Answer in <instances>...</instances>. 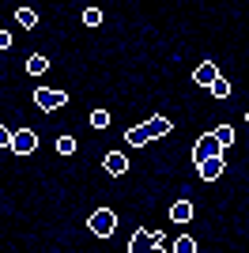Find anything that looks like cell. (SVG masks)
I'll use <instances>...</instances> for the list:
<instances>
[{
  "instance_id": "obj_8",
  "label": "cell",
  "mask_w": 249,
  "mask_h": 253,
  "mask_svg": "<svg viewBox=\"0 0 249 253\" xmlns=\"http://www.w3.org/2000/svg\"><path fill=\"white\" fill-rule=\"evenodd\" d=\"M128 167H132V163H128V155H124V151H110V155H106V174L121 178Z\"/></svg>"
},
{
  "instance_id": "obj_14",
  "label": "cell",
  "mask_w": 249,
  "mask_h": 253,
  "mask_svg": "<svg viewBox=\"0 0 249 253\" xmlns=\"http://www.w3.org/2000/svg\"><path fill=\"white\" fill-rule=\"evenodd\" d=\"M208 91H211L215 98H230V80H227V76H219V80L208 87Z\"/></svg>"
},
{
  "instance_id": "obj_21",
  "label": "cell",
  "mask_w": 249,
  "mask_h": 253,
  "mask_svg": "<svg viewBox=\"0 0 249 253\" xmlns=\"http://www.w3.org/2000/svg\"><path fill=\"white\" fill-rule=\"evenodd\" d=\"M246 121H249V110H246Z\"/></svg>"
},
{
  "instance_id": "obj_10",
  "label": "cell",
  "mask_w": 249,
  "mask_h": 253,
  "mask_svg": "<svg viewBox=\"0 0 249 253\" xmlns=\"http://www.w3.org/2000/svg\"><path fill=\"white\" fill-rule=\"evenodd\" d=\"M170 219H174V223H189V219H193V204H189V201H174V204H170Z\"/></svg>"
},
{
  "instance_id": "obj_5",
  "label": "cell",
  "mask_w": 249,
  "mask_h": 253,
  "mask_svg": "<svg viewBox=\"0 0 249 253\" xmlns=\"http://www.w3.org/2000/svg\"><path fill=\"white\" fill-rule=\"evenodd\" d=\"M64 102H68V95H64V91H57V87H34V106H38V110H45V114L61 110Z\"/></svg>"
},
{
  "instance_id": "obj_9",
  "label": "cell",
  "mask_w": 249,
  "mask_h": 253,
  "mask_svg": "<svg viewBox=\"0 0 249 253\" xmlns=\"http://www.w3.org/2000/svg\"><path fill=\"white\" fill-rule=\"evenodd\" d=\"M223 167H227V163H223V159H208V163H200V178H204V181H215L219 178V174H223Z\"/></svg>"
},
{
  "instance_id": "obj_2",
  "label": "cell",
  "mask_w": 249,
  "mask_h": 253,
  "mask_svg": "<svg viewBox=\"0 0 249 253\" xmlns=\"http://www.w3.org/2000/svg\"><path fill=\"white\" fill-rule=\"evenodd\" d=\"M128 253H166L163 234H159V231H147V227H140V231L132 234V242H128Z\"/></svg>"
},
{
  "instance_id": "obj_7",
  "label": "cell",
  "mask_w": 249,
  "mask_h": 253,
  "mask_svg": "<svg viewBox=\"0 0 249 253\" xmlns=\"http://www.w3.org/2000/svg\"><path fill=\"white\" fill-rule=\"evenodd\" d=\"M215 80H219V68H215V61H204V64L197 68V72H193V84H197V87H211Z\"/></svg>"
},
{
  "instance_id": "obj_13",
  "label": "cell",
  "mask_w": 249,
  "mask_h": 253,
  "mask_svg": "<svg viewBox=\"0 0 249 253\" xmlns=\"http://www.w3.org/2000/svg\"><path fill=\"white\" fill-rule=\"evenodd\" d=\"M215 140H219V148L227 151V148H230V144H234L238 136H234V128H230V125H219V128H215Z\"/></svg>"
},
{
  "instance_id": "obj_16",
  "label": "cell",
  "mask_w": 249,
  "mask_h": 253,
  "mask_svg": "<svg viewBox=\"0 0 249 253\" xmlns=\"http://www.w3.org/2000/svg\"><path fill=\"white\" fill-rule=\"evenodd\" d=\"M174 253H197V242H193L189 234H181V238L174 242Z\"/></svg>"
},
{
  "instance_id": "obj_4",
  "label": "cell",
  "mask_w": 249,
  "mask_h": 253,
  "mask_svg": "<svg viewBox=\"0 0 249 253\" xmlns=\"http://www.w3.org/2000/svg\"><path fill=\"white\" fill-rule=\"evenodd\" d=\"M208 159H223V148H219V140H215V132H204V136L193 144V163H208Z\"/></svg>"
},
{
  "instance_id": "obj_6",
  "label": "cell",
  "mask_w": 249,
  "mask_h": 253,
  "mask_svg": "<svg viewBox=\"0 0 249 253\" xmlns=\"http://www.w3.org/2000/svg\"><path fill=\"white\" fill-rule=\"evenodd\" d=\"M34 148H38L34 128H15V132H11V151H15V155H31Z\"/></svg>"
},
{
  "instance_id": "obj_19",
  "label": "cell",
  "mask_w": 249,
  "mask_h": 253,
  "mask_svg": "<svg viewBox=\"0 0 249 253\" xmlns=\"http://www.w3.org/2000/svg\"><path fill=\"white\" fill-rule=\"evenodd\" d=\"M0 148H11V128L0 125Z\"/></svg>"
},
{
  "instance_id": "obj_22",
  "label": "cell",
  "mask_w": 249,
  "mask_h": 253,
  "mask_svg": "<svg viewBox=\"0 0 249 253\" xmlns=\"http://www.w3.org/2000/svg\"><path fill=\"white\" fill-rule=\"evenodd\" d=\"M0 31H4V27H0Z\"/></svg>"
},
{
  "instance_id": "obj_1",
  "label": "cell",
  "mask_w": 249,
  "mask_h": 253,
  "mask_svg": "<svg viewBox=\"0 0 249 253\" xmlns=\"http://www.w3.org/2000/svg\"><path fill=\"white\" fill-rule=\"evenodd\" d=\"M170 117H151V121H144V125H136V128H128L124 132V140L132 144V148H147L151 140H159V136H166L170 132Z\"/></svg>"
},
{
  "instance_id": "obj_20",
  "label": "cell",
  "mask_w": 249,
  "mask_h": 253,
  "mask_svg": "<svg viewBox=\"0 0 249 253\" xmlns=\"http://www.w3.org/2000/svg\"><path fill=\"white\" fill-rule=\"evenodd\" d=\"M8 45H11V34H8V31H0V49H8Z\"/></svg>"
},
{
  "instance_id": "obj_15",
  "label": "cell",
  "mask_w": 249,
  "mask_h": 253,
  "mask_svg": "<svg viewBox=\"0 0 249 253\" xmlns=\"http://www.w3.org/2000/svg\"><path fill=\"white\" fill-rule=\"evenodd\" d=\"M110 125V110H91V128H106Z\"/></svg>"
},
{
  "instance_id": "obj_12",
  "label": "cell",
  "mask_w": 249,
  "mask_h": 253,
  "mask_svg": "<svg viewBox=\"0 0 249 253\" xmlns=\"http://www.w3.org/2000/svg\"><path fill=\"white\" fill-rule=\"evenodd\" d=\"M27 72H31V76H45V72H49V57H42V53H34L31 61H27Z\"/></svg>"
},
{
  "instance_id": "obj_11",
  "label": "cell",
  "mask_w": 249,
  "mask_h": 253,
  "mask_svg": "<svg viewBox=\"0 0 249 253\" xmlns=\"http://www.w3.org/2000/svg\"><path fill=\"white\" fill-rule=\"evenodd\" d=\"M15 23L27 27V31H34V27H38V11L34 8H15Z\"/></svg>"
},
{
  "instance_id": "obj_3",
  "label": "cell",
  "mask_w": 249,
  "mask_h": 253,
  "mask_svg": "<svg viewBox=\"0 0 249 253\" xmlns=\"http://www.w3.org/2000/svg\"><path fill=\"white\" fill-rule=\"evenodd\" d=\"M87 227H91L94 238H110V234L117 231V215H114V208H98L91 219H87Z\"/></svg>"
},
{
  "instance_id": "obj_17",
  "label": "cell",
  "mask_w": 249,
  "mask_h": 253,
  "mask_svg": "<svg viewBox=\"0 0 249 253\" xmlns=\"http://www.w3.org/2000/svg\"><path fill=\"white\" fill-rule=\"evenodd\" d=\"M57 151H61V155H76V140L72 136H57Z\"/></svg>"
},
{
  "instance_id": "obj_18",
  "label": "cell",
  "mask_w": 249,
  "mask_h": 253,
  "mask_svg": "<svg viewBox=\"0 0 249 253\" xmlns=\"http://www.w3.org/2000/svg\"><path fill=\"white\" fill-rule=\"evenodd\" d=\"M83 23H87V27H98V23H102V11H98V8H87V11H83Z\"/></svg>"
}]
</instances>
